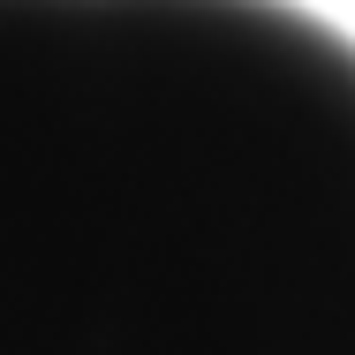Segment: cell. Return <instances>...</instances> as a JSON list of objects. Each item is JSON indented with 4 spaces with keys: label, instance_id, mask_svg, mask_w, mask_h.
Instances as JSON below:
<instances>
[{
    "label": "cell",
    "instance_id": "cell-1",
    "mask_svg": "<svg viewBox=\"0 0 355 355\" xmlns=\"http://www.w3.org/2000/svg\"><path fill=\"white\" fill-rule=\"evenodd\" d=\"M0 355H355L348 31L0 0Z\"/></svg>",
    "mask_w": 355,
    "mask_h": 355
}]
</instances>
